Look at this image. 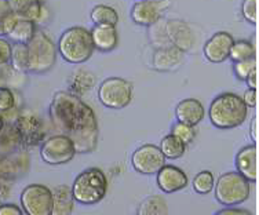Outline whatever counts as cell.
Returning <instances> with one entry per match:
<instances>
[{
  "label": "cell",
  "mask_w": 259,
  "mask_h": 215,
  "mask_svg": "<svg viewBox=\"0 0 259 215\" xmlns=\"http://www.w3.org/2000/svg\"><path fill=\"white\" fill-rule=\"evenodd\" d=\"M50 117L55 130L66 135L76 153H91L98 142V123L94 110L69 91H58L53 97Z\"/></svg>",
  "instance_id": "cell-1"
},
{
  "label": "cell",
  "mask_w": 259,
  "mask_h": 215,
  "mask_svg": "<svg viewBox=\"0 0 259 215\" xmlns=\"http://www.w3.org/2000/svg\"><path fill=\"white\" fill-rule=\"evenodd\" d=\"M248 106L234 93H224L215 97L208 109L209 121L220 130H232L245 121Z\"/></svg>",
  "instance_id": "cell-2"
},
{
  "label": "cell",
  "mask_w": 259,
  "mask_h": 215,
  "mask_svg": "<svg viewBox=\"0 0 259 215\" xmlns=\"http://www.w3.org/2000/svg\"><path fill=\"white\" fill-rule=\"evenodd\" d=\"M61 57L69 64H84L95 51L90 30L83 26H73L61 35L58 41Z\"/></svg>",
  "instance_id": "cell-3"
},
{
  "label": "cell",
  "mask_w": 259,
  "mask_h": 215,
  "mask_svg": "<svg viewBox=\"0 0 259 215\" xmlns=\"http://www.w3.org/2000/svg\"><path fill=\"white\" fill-rule=\"evenodd\" d=\"M57 47L43 30H36L32 40L25 45V70L43 75L54 66Z\"/></svg>",
  "instance_id": "cell-4"
},
{
  "label": "cell",
  "mask_w": 259,
  "mask_h": 215,
  "mask_svg": "<svg viewBox=\"0 0 259 215\" xmlns=\"http://www.w3.org/2000/svg\"><path fill=\"white\" fill-rule=\"evenodd\" d=\"M70 189L75 201L80 204H97L106 196L108 180L104 171L94 167L77 175Z\"/></svg>",
  "instance_id": "cell-5"
},
{
  "label": "cell",
  "mask_w": 259,
  "mask_h": 215,
  "mask_svg": "<svg viewBox=\"0 0 259 215\" xmlns=\"http://www.w3.org/2000/svg\"><path fill=\"white\" fill-rule=\"evenodd\" d=\"M215 188V199L222 205L233 207L248 200L251 193L249 182L237 171L225 173L218 178Z\"/></svg>",
  "instance_id": "cell-6"
},
{
  "label": "cell",
  "mask_w": 259,
  "mask_h": 215,
  "mask_svg": "<svg viewBox=\"0 0 259 215\" xmlns=\"http://www.w3.org/2000/svg\"><path fill=\"white\" fill-rule=\"evenodd\" d=\"M98 100L109 109H123L133 100V85L121 77H109L101 83Z\"/></svg>",
  "instance_id": "cell-7"
},
{
  "label": "cell",
  "mask_w": 259,
  "mask_h": 215,
  "mask_svg": "<svg viewBox=\"0 0 259 215\" xmlns=\"http://www.w3.org/2000/svg\"><path fill=\"white\" fill-rule=\"evenodd\" d=\"M21 207L26 215H51L53 192L40 184L28 185L21 193Z\"/></svg>",
  "instance_id": "cell-8"
},
{
  "label": "cell",
  "mask_w": 259,
  "mask_h": 215,
  "mask_svg": "<svg viewBox=\"0 0 259 215\" xmlns=\"http://www.w3.org/2000/svg\"><path fill=\"white\" fill-rule=\"evenodd\" d=\"M40 156L45 163L51 165H61L73 160L76 149L73 142L66 135L57 134L45 141L40 149Z\"/></svg>",
  "instance_id": "cell-9"
},
{
  "label": "cell",
  "mask_w": 259,
  "mask_h": 215,
  "mask_svg": "<svg viewBox=\"0 0 259 215\" xmlns=\"http://www.w3.org/2000/svg\"><path fill=\"white\" fill-rule=\"evenodd\" d=\"M14 125L20 134L21 144L29 148L37 145L45 135L41 119L29 109L21 110L17 115Z\"/></svg>",
  "instance_id": "cell-10"
},
{
  "label": "cell",
  "mask_w": 259,
  "mask_h": 215,
  "mask_svg": "<svg viewBox=\"0 0 259 215\" xmlns=\"http://www.w3.org/2000/svg\"><path fill=\"white\" fill-rule=\"evenodd\" d=\"M131 164L140 174L153 175L157 174L164 167L165 157L159 146L142 145L133 153Z\"/></svg>",
  "instance_id": "cell-11"
},
{
  "label": "cell",
  "mask_w": 259,
  "mask_h": 215,
  "mask_svg": "<svg viewBox=\"0 0 259 215\" xmlns=\"http://www.w3.org/2000/svg\"><path fill=\"white\" fill-rule=\"evenodd\" d=\"M168 7L169 0H140L131 9V20L141 26L155 25Z\"/></svg>",
  "instance_id": "cell-12"
},
{
  "label": "cell",
  "mask_w": 259,
  "mask_h": 215,
  "mask_svg": "<svg viewBox=\"0 0 259 215\" xmlns=\"http://www.w3.org/2000/svg\"><path fill=\"white\" fill-rule=\"evenodd\" d=\"M161 28L164 32V41H163L161 47L174 46L184 53L190 50V47L193 45V35H192V30L188 24H185L184 21L174 20L168 21V22H161Z\"/></svg>",
  "instance_id": "cell-13"
},
{
  "label": "cell",
  "mask_w": 259,
  "mask_h": 215,
  "mask_svg": "<svg viewBox=\"0 0 259 215\" xmlns=\"http://www.w3.org/2000/svg\"><path fill=\"white\" fill-rule=\"evenodd\" d=\"M233 36L228 32H217L204 45V57L212 64H221L229 58Z\"/></svg>",
  "instance_id": "cell-14"
},
{
  "label": "cell",
  "mask_w": 259,
  "mask_h": 215,
  "mask_svg": "<svg viewBox=\"0 0 259 215\" xmlns=\"http://www.w3.org/2000/svg\"><path fill=\"white\" fill-rule=\"evenodd\" d=\"M185 53L174 46H163L159 47L153 54L152 65L160 72H169L180 68L184 62Z\"/></svg>",
  "instance_id": "cell-15"
},
{
  "label": "cell",
  "mask_w": 259,
  "mask_h": 215,
  "mask_svg": "<svg viewBox=\"0 0 259 215\" xmlns=\"http://www.w3.org/2000/svg\"><path fill=\"white\" fill-rule=\"evenodd\" d=\"M157 185L165 193H174L188 185V175L175 165H164L157 173Z\"/></svg>",
  "instance_id": "cell-16"
},
{
  "label": "cell",
  "mask_w": 259,
  "mask_h": 215,
  "mask_svg": "<svg viewBox=\"0 0 259 215\" xmlns=\"http://www.w3.org/2000/svg\"><path fill=\"white\" fill-rule=\"evenodd\" d=\"M175 115L178 119V123H184L188 125H197L200 121L204 119L205 110L203 104L196 98H186L182 100L177 105Z\"/></svg>",
  "instance_id": "cell-17"
},
{
  "label": "cell",
  "mask_w": 259,
  "mask_h": 215,
  "mask_svg": "<svg viewBox=\"0 0 259 215\" xmlns=\"http://www.w3.org/2000/svg\"><path fill=\"white\" fill-rule=\"evenodd\" d=\"M90 33L94 49L101 53H110L119 45V35L115 25H94Z\"/></svg>",
  "instance_id": "cell-18"
},
{
  "label": "cell",
  "mask_w": 259,
  "mask_h": 215,
  "mask_svg": "<svg viewBox=\"0 0 259 215\" xmlns=\"http://www.w3.org/2000/svg\"><path fill=\"white\" fill-rule=\"evenodd\" d=\"M237 173L244 177L248 182L258 180V165H256V145L244 146L236 156Z\"/></svg>",
  "instance_id": "cell-19"
},
{
  "label": "cell",
  "mask_w": 259,
  "mask_h": 215,
  "mask_svg": "<svg viewBox=\"0 0 259 215\" xmlns=\"http://www.w3.org/2000/svg\"><path fill=\"white\" fill-rule=\"evenodd\" d=\"M75 208V199L68 185L57 186L53 190V210L51 215H70Z\"/></svg>",
  "instance_id": "cell-20"
},
{
  "label": "cell",
  "mask_w": 259,
  "mask_h": 215,
  "mask_svg": "<svg viewBox=\"0 0 259 215\" xmlns=\"http://www.w3.org/2000/svg\"><path fill=\"white\" fill-rule=\"evenodd\" d=\"M97 77L94 76L93 72L87 69H77L70 75L68 84H69V93L76 95V97H81V95L87 94L89 91L95 85Z\"/></svg>",
  "instance_id": "cell-21"
},
{
  "label": "cell",
  "mask_w": 259,
  "mask_h": 215,
  "mask_svg": "<svg viewBox=\"0 0 259 215\" xmlns=\"http://www.w3.org/2000/svg\"><path fill=\"white\" fill-rule=\"evenodd\" d=\"M36 33V25L33 22L26 20H18L15 22L14 28L7 35V37L11 41H14L17 45H26L32 40V37Z\"/></svg>",
  "instance_id": "cell-22"
},
{
  "label": "cell",
  "mask_w": 259,
  "mask_h": 215,
  "mask_svg": "<svg viewBox=\"0 0 259 215\" xmlns=\"http://www.w3.org/2000/svg\"><path fill=\"white\" fill-rule=\"evenodd\" d=\"M137 215H168V205L161 196H148L141 201Z\"/></svg>",
  "instance_id": "cell-23"
},
{
  "label": "cell",
  "mask_w": 259,
  "mask_h": 215,
  "mask_svg": "<svg viewBox=\"0 0 259 215\" xmlns=\"http://www.w3.org/2000/svg\"><path fill=\"white\" fill-rule=\"evenodd\" d=\"M20 20H26L33 22L36 26L45 25L50 21V10L41 2H32L30 6L18 17Z\"/></svg>",
  "instance_id": "cell-24"
},
{
  "label": "cell",
  "mask_w": 259,
  "mask_h": 215,
  "mask_svg": "<svg viewBox=\"0 0 259 215\" xmlns=\"http://www.w3.org/2000/svg\"><path fill=\"white\" fill-rule=\"evenodd\" d=\"M160 150L164 156L165 159H171V160H175V159H180L185 155V149H186V144H184L180 138H177L175 135L168 134L165 135L164 138L161 140V144H160Z\"/></svg>",
  "instance_id": "cell-25"
},
{
  "label": "cell",
  "mask_w": 259,
  "mask_h": 215,
  "mask_svg": "<svg viewBox=\"0 0 259 215\" xmlns=\"http://www.w3.org/2000/svg\"><path fill=\"white\" fill-rule=\"evenodd\" d=\"M91 21L94 25H117L119 22V14L117 11L106 5L95 6L91 11Z\"/></svg>",
  "instance_id": "cell-26"
},
{
  "label": "cell",
  "mask_w": 259,
  "mask_h": 215,
  "mask_svg": "<svg viewBox=\"0 0 259 215\" xmlns=\"http://www.w3.org/2000/svg\"><path fill=\"white\" fill-rule=\"evenodd\" d=\"M18 20L20 18L11 11L7 0H0V37L9 35Z\"/></svg>",
  "instance_id": "cell-27"
},
{
  "label": "cell",
  "mask_w": 259,
  "mask_h": 215,
  "mask_svg": "<svg viewBox=\"0 0 259 215\" xmlns=\"http://www.w3.org/2000/svg\"><path fill=\"white\" fill-rule=\"evenodd\" d=\"M255 57V47L249 40H237L233 41V46L230 49L229 58L233 62L249 60Z\"/></svg>",
  "instance_id": "cell-28"
},
{
  "label": "cell",
  "mask_w": 259,
  "mask_h": 215,
  "mask_svg": "<svg viewBox=\"0 0 259 215\" xmlns=\"http://www.w3.org/2000/svg\"><path fill=\"white\" fill-rule=\"evenodd\" d=\"M215 180L211 171H201L194 177L193 189L199 195H208L211 190L214 189Z\"/></svg>",
  "instance_id": "cell-29"
},
{
  "label": "cell",
  "mask_w": 259,
  "mask_h": 215,
  "mask_svg": "<svg viewBox=\"0 0 259 215\" xmlns=\"http://www.w3.org/2000/svg\"><path fill=\"white\" fill-rule=\"evenodd\" d=\"M21 144V138L15 125H6L0 131V146L5 149H13Z\"/></svg>",
  "instance_id": "cell-30"
},
{
  "label": "cell",
  "mask_w": 259,
  "mask_h": 215,
  "mask_svg": "<svg viewBox=\"0 0 259 215\" xmlns=\"http://www.w3.org/2000/svg\"><path fill=\"white\" fill-rule=\"evenodd\" d=\"M254 69H256V58L255 57L254 58H249V60L240 61V62H234L233 64V72L239 80H245Z\"/></svg>",
  "instance_id": "cell-31"
},
{
  "label": "cell",
  "mask_w": 259,
  "mask_h": 215,
  "mask_svg": "<svg viewBox=\"0 0 259 215\" xmlns=\"http://www.w3.org/2000/svg\"><path fill=\"white\" fill-rule=\"evenodd\" d=\"M171 134L175 135L177 138H180L184 144H190L196 137V130L193 125L184 124V123H175L172 125Z\"/></svg>",
  "instance_id": "cell-32"
},
{
  "label": "cell",
  "mask_w": 259,
  "mask_h": 215,
  "mask_svg": "<svg viewBox=\"0 0 259 215\" xmlns=\"http://www.w3.org/2000/svg\"><path fill=\"white\" fill-rule=\"evenodd\" d=\"M241 14L247 22L256 25L258 24V0H243Z\"/></svg>",
  "instance_id": "cell-33"
},
{
  "label": "cell",
  "mask_w": 259,
  "mask_h": 215,
  "mask_svg": "<svg viewBox=\"0 0 259 215\" xmlns=\"http://www.w3.org/2000/svg\"><path fill=\"white\" fill-rule=\"evenodd\" d=\"M15 95L9 87H0V113L14 109Z\"/></svg>",
  "instance_id": "cell-34"
},
{
  "label": "cell",
  "mask_w": 259,
  "mask_h": 215,
  "mask_svg": "<svg viewBox=\"0 0 259 215\" xmlns=\"http://www.w3.org/2000/svg\"><path fill=\"white\" fill-rule=\"evenodd\" d=\"M11 49H13V46L10 41L5 37H0V65H6L10 62Z\"/></svg>",
  "instance_id": "cell-35"
},
{
  "label": "cell",
  "mask_w": 259,
  "mask_h": 215,
  "mask_svg": "<svg viewBox=\"0 0 259 215\" xmlns=\"http://www.w3.org/2000/svg\"><path fill=\"white\" fill-rule=\"evenodd\" d=\"M32 2H36V0H7V3L10 6L11 11H13L17 17H20V15L29 7Z\"/></svg>",
  "instance_id": "cell-36"
},
{
  "label": "cell",
  "mask_w": 259,
  "mask_h": 215,
  "mask_svg": "<svg viewBox=\"0 0 259 215\" xmlns=\"http://www.w3.org/2000/svg\"><path fill=\"white\" fill-rule=\"evenodd\" d=\"M0 215H24V211L18 205L7 203V204H0Z\"/></svg>",
  "instance_id": "cell-37"
},
{
  "label": "cell",
  "mask_w": 259,
  "mask_h": 215,
  "mask_svg": "<svg viewBox=\"0 0 259 215\" xmlns=\"http://www.w3.org/2000/svg\"><path fill=\"white\" fill-rule=\"evenodd\" d=\"M256 95H258L256 94V89H248L241 98L244 101L245 105L249 106V108H255L256 102H258V97Z\"/></svg>",
  "instance_id": "cell-38"
},
{
  "label": "cell",
  "mask_w": 259,
  "mask_h": 215,
  "mask_svg": "<svg viewBox=\"0 0 259 215\" xmlns=\"http://www.w3.org/2000/svg\"><path fill=\"white\" fill-rule=\"evenodd\" d=\"M215 215H252L249 211L243 210V208H224L218 211Z\"/></svg>",
  "instance_id": "cell-39"
},
{
  "label": "cell",
  "mask_w": 259,
  "mask_h": 215,
  "mask_svg": "<svg viewBox=\"0 0 259 215\" xmlns=\"http://www.w3.org/2000/svg\"><path fill=\"white\" fill-rule=\"evenodd\" d=\"M248 89H256L258 87V75H256V69H254L248 75V77L245 79Z\"/></svg>",
  "instance_id": "cell-40"
},
{
  "label": "cell",
  "mask_w": 259,
  "mask_h": 215,
  "mask_svg": "<svg viewBox=\"0 0 259 215\" xmlns=\"http://www.w3.org/2000/svg\"><path fill=\"white\" fill-rule=\"evenodd\" d=\"M251 137H252V140L256 144L258 142V119L256 117H254L252 123H251Z\"/></svg>",
  "instance_id": "cell-41"
},
{
  "label": "cell",
  "mask_w": 259,
  "mask_h": 215,
  "mask_svg": "<svg viewBox=\"0 0 259 215\" xmlns=\"http://www.w3.org/2000/svg\"><path fill=\"white\" fill-rule=\"evenodd\" d=\"M5 195H6L5 188H3V185L0 184V200H2V197H5ZM0 204H2V203H0Z\"/></svg>",
  "instance_id": "cell-42"
},
{
  "label": "cell",
  "mask_w": 259,
  "mask_h": 215,
  "mask_svg": "<svg viewBox=\"0 0 259 215\" xmlns=\"http://www.w3.org/2000/svg\"><path fill=\"white\" fill-rule=\"evenodd\" d=\"M3 127H5V117L0 115V131L3 130Z\"/></svg>",
  "instance_id": "cell-43"
},
{
  "label": "cell",
  "mask_w": 259,
  "mask_h": 215,
  "mask_svg": "<svg viewBox=\"0 0 259 215\" xmlns=\"http://www.w3.org/2000/svg\"><path fill=\"white\" fill-rule=\"evenodd\" d=\"M36 2H41V3H43V0H36Z\"/></svg>",
  "instance_id": "cell-44"
},
{
  "label": "cell",
  "mask_w": 259,
  "mask_h": 215,
  "mask_svg": "<svg viewBox=\"0 0 259 215\" xmlns=\"http://www.w3.org/2000/svg\"><path fill=\"white\" fill-rule=\"evenodd\" d=\"M138 2H140V0H138Z\"/></svg>",
  "instance_id": "cell-45"
}]
</instances>
